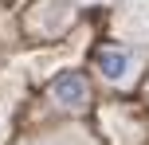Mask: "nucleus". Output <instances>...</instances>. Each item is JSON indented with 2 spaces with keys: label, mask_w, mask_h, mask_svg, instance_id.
I'll return each instance as SVG.
<instances>
[{
  "label": "nucleus",
  "mask_w": 149,
  "mask_h": 145,
  "mask_svg": "<svg viewBox=\"0 0 149 145\" xmlns=\"http://www.w3.org/2000/svg\"><path fill=\"white\" fill-rule=\"evenodd\" d=\"M94 63H98V75H102L106 86H130L134 75H137V67H141V55H137L134 47L110 43V47H102V51L94 55Z\"/></svg>",
  "instance_id": "f257e3e1"
},
{
  "label": "nucleus",
  "mask_w": 149,
  "mask_h": 145,
  "mask_svg": "<svg viewBox=\"0 0 149 145\" xmlns=\"http://www.w3.org/2000/svg\"><path fill=\"white\" fill-rule=\"evenodd\" d=\"M51 102H55L59 110H67V114L86 110V102H90L86 78H82L79 71H63V75H55V83H51Z\"/></svg>",
  "instance_id": "f03ea898"
}]
</instances>
